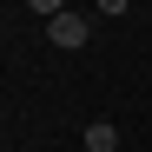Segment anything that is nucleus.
<instances>
[{
  "mask_svg": "<svg viewBox=\"0 0 152 152\" xmlns=\"http://www.w3.org/2000/svg\"><path fill=\"white\" fill-rule=\"evenodd\" d=\"M46 40H53V46H86V20L80 13H53V20H46Z\"/></svg>",
  "mask_w": 152,
  "mask_h": 152,
  "instance_id": "nucleus-1",
  "label": "nucleus"
},
{
  "mask_svg": "<svg viewBox=\"0 0 152 152\" xmlns=\"http://www.w3.org/2000/svg\"><path fill=\"white\" fill-rule=\"evenodd\" d=\"M86 152H119V132H113L106 119H93V126H86Z\"/></svg>",
  "mask_w": 152,
  "mask_h": 152,
  "instance_id": "nucleus-2",
  "label": "nucleus"
},
{
  "mask_svg": "<svg viewBox=\"0 0 152 152\" xmlns=\"http://www.w3.org/2000/svg\"><path fill=\"white\" fill-rule=\"evenodd\" d=\"M27 7H33V13H46V20H53V13H66L60 0H27Z\"/></svg>",
  "mask_w": 152,
  "mask_h": 152,
  "instance_id": "nucleus-3",
  "label": "nucleus"
}]
</instances>
